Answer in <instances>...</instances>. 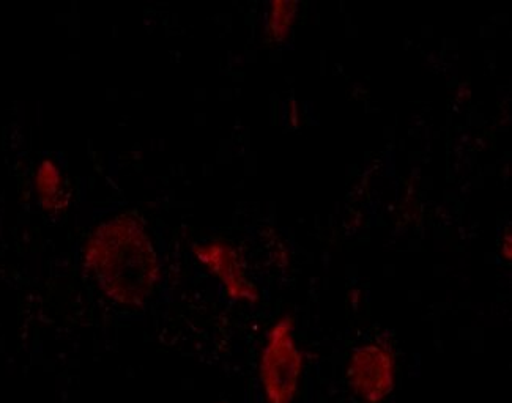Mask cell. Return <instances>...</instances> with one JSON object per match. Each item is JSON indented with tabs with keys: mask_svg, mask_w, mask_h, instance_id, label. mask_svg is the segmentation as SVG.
<instances>
[{
	"mask_svg": "<svg viewBox=\"0 0 512 403\" xmlns=\"http://www.w3.org/2000/svg\"><path fill=\"white\" fill-rule=\"evenodd\" d=\"M87 271L101 292L123 306H141L160 278L152 238L138 219L119 215L95 227L86 248Z\"/></svg>",
	"mask_w": 512,
	"mask_h": 403,
	"instance_id": "obj_1",
	"label": "cell"
},
{
	"mask_svg": "<svg viewBox=\"0 0 512 403\" xmlns=\"http://www.w3.org/2000/svg\"><path fill=\"white\" fill-rule=\"evenodd\" d=\"M305 356L298 348L294 320L279 318L267 334L259 359V380L267 403H294Z\"/></svg>",
	"mask_w": 512,
	"mask_h": 403,
	"instance_id": "obj_2",
	"label": "cell"
},
{
	"mask_svg": "<svg viewBox=\"0 0 512 403\" xmlns=\"http://www.w3.org/2000/svg\"><path fill=\"white\" fill-rule=\"evenodd\" d=\"M347 381L366 403H380L396 388V358L382 344H364L353 350L347 364Z\"/></svg>",
	"mask_w": 512,
	"mask_h": 403,
	"instance_id": "obj_3",
	"label": "cell"
},
{
	"mask_svg": "<svg viewBox=\"0 0 512 403\" xmlns=\"http://www.w3.org/2000/svg\"><path fill=\"white\" fill-rule=\"evenodd\" d=\"M194 256L204 265L205 270L210 271L223 284L232 300L249 303L259 300V289L253 281H249L240 254L231 243L224 240L205 241L194 248Z\"/></svg>",
	"mask_w": 512,
	"mask_h": 403,
	"instance_id": "obj_4",
	"label": "cell"
},
{
	"mask_svg": "<svg viewBox=\"0 0 512 403\" xmlns=\"http://www.w3.org/2000/svg\"><path fill=\"white\" fill-rule=\"evenodd\" d=\"M297 0H273L267 16L268 35L271 40L282 41L289 35L297 18Z\"/></svg>",
	"mask_w": 512,
	"mask_h": 403,
	"instance_id": "obj_5",
	"label": "cell"
},
{
	"mask_svg": "<svg viewBox=\"0 0 512 403\" xmlns=\"http://www.w3.org/2000/svg\"><path fill=\"white\" fill-rule=\"evenodd\" d=\"M38 193L45 202L46 207L57 205L60 191H62V177L56 164L45 161L41 164L37 175Z\"/></svg>",
	"mask_w": 512,
	"mask_h": 403,
	"instance_id": "obj_6",
	"label": "cell"
},
{
	"mask_svg": "<svg viewBox=\"0 0 512 403\" xmlns=\"http://www.w3.org/2000/svg\"><path fill=\"white\" fill-rule=\"evenodd\" d=\"M511 230H506V237H503V240H501V256H503V259L511 260Z\"/></svg>",
	"mask_w": 512,
	"mask_h": 403,
	"instance_id": "obj_7",
	"label": "cell"
},
{
	"mask_svg": "<svg viewBox=\"0 0 512 403\" xmlns=\"http://www.w3.org/2000/svg\"><path fill=\"white\" fill-rule=\"evenodd\" d=\"M216 403H229V402H226V400H221V402H216Z\"/></svg>",
	"mask_w": 512,
	"mask_h": 403,
	"instance_id": "obj_8",
	"label": "cell"
}]
</instances>
